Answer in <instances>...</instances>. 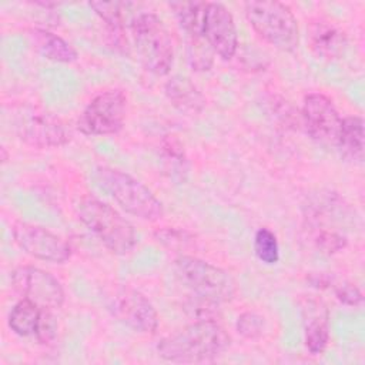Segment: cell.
Masks as SVG:
<instances>
[{
	"label": "cell",
	"instance_id": "cell-20",
	"mask_svg": "<svg viewBox=\"0 0 365 365\" xmlns=\"http://www.w3.org/2000/svg\"><path fill=\"white\" fill-rule=\"evenodd\" d=\"M207 3L204 1H177L170 3L181 29L187 33L188 40L202 38V21Z\"/></svg>",
	"mask_w": 365,
	"mask_h": 365
},
{
	"label": "cell",
	"instance_id": "cell-24",
	"mask_svg": "<svg viewBox=\"0 0 365 365\" xmlns=\"http://www.w3.org/2000/svg\"><path fill=\"white\" fill-rule=\"evenodd\" d=\"M312 242L321 252L335 254L346 247L348 238L341 231L334 228H315Z\"/></svg>",
	"mask_w": 365,
	"mask_h": 365
},
{
	"label": "cell",
	"instance_id": "cell-9",
	"mask_svg": "<svg viewBox=\"0 0 365 365\" xmlns=\"http://www.w3.org/2000/svg\"><path fill=\"white\" fill-rule=\"evenodd\" d=\"M302 123L312 140L322 145L336 147L342 118L331 98L322 93H309L304 97Z\"/></svg>",
	"mask_w": 365,
	"mask_h": 365
},
{
	"label": "cell",
	"instance_id": "cell-17",
	"mask_svg": "<svg viewBox=\"0 0 365 365\" xmlns=\"http://www.w3.org/2000/svg\"><path fill=\"white\" fill-rule=\"evenodd\" d=\"M27 37L34 50L44 58L58 63H73L78 57L76 48L68 41L46 29H30Z\"/></svg>",
	"mask_w": 365,
	"mask_h": 365
},
{
	"label": "cell",
	"instance_id": "cell-11",
	"mask_svg": "<svg viewBox=\"0 0 365 365\" xmlns=\"http://www.w3.org/2000/svg\"><path fill=\"white\" fill-rule=\"evenodd\" d=\"M13 238L26 254L41 261L63 264L71 255L67 241L40 225L16 222L13 225Z\"/></svg>",
	"mask_w": 365,
	"mask_h": 365
},
{
	"label": "cell",
	"instance_id": "cell-25",
	"mask_svg": "<svg viewBox=\"0 0 365 365\" xmlns=\"http://www.w3.org/2000/svg\"><path fill=\"white\" fill-rule=\"evenodd\" d=\"M235 328L242 338L251 341L258 339L265 329V319L262 315L254 311H247L238 317Z\"/></svg>",
	"mask_w": 365,
	"mask_h": 365
},
{
	"label": "cell",
	"instance_id": "cell-23",
	"mask_svg": "<svg viewBox=\"0 0 365 365\" xmlns=\"http://www.w3.org/2000/svg\"><path fill=\"white\" fill-rule=\"evenodd\" d=\"M220 305L212 299L190 294L184 301V311L194 321H217L221 317Z\"/></svg>",
	"mask_w": 365,
	"mask_h": 365
},
{
	"label": "cell",
	"instance_id": "cell-12",
	"mask_svg": "<svg viewBox=\"0 0 365 365\" xmlns=\"http://www.w3.org/2000/svg\"><path fill=\"white\" fill-rule=\"evenodd\" d=\"M202 36L211 50L222 60L237 53L238 36L231 11L221 3H207L202 21Z\"/></svg>",
	"mask_w": 365,
	"mask_h": 365
},
{
	"label": "cell",
	"instance_id": "cell-22",
	"mask_svg": "<svg viewBox=\"0 0 365 365\" xmlns=\"http://www.w3.org/2000/svg\"><path fill=\"white\" fill-rule=\"evenodd\" d=\"M254 252H255L257 258L267 265H272V264L278 262L279 245H278V240H277L275 234L271 230L262 227L255 232Z\"/></svg>",
	"mask_w": 365,
	"mask_h": 365
},
{
	"label": "cell",
	"instance_id": "cell-19",
	"mask_svg": "<svg viewBox=\"0 0 365 365\" xmlns=\"http://www.w3.org/2000/svg\"><path fill=\"white\" fill-rule=\"evenodd\" d=\"M43 309L30 299H20L9 314L10 329L20 336L36 335Z\"/></svg>",
	"mask_w": 365,
	"mask_h": 365
},
{
	"label": "cell",
	"instance_id": "cell-13",
	"mask_svg": "<svg viewBox=\"0 0 365 365\" xmlns=\"http://www.w3.org/2000/svg\"><path fill=\"white\" fill-rule=\"evenodd\" d=\"M19 137L27 145L43 150L67 144L71 133L61 118L48 113H37L19 125Z\"/></svg>",
	"mask_w": 365,
	"mask_h": 365
},
{
	"label": "cell",
	"instance_id": "cell-10",
	"mask_svg": "<svg viewBox=\"0 0 365 365\" xmlns=\"http://www.w3.org/2000/svg\"><path fill=\"white\" fill-rule=\"evenodd\" d=\"M113 315L140 334H154L158 327V314L150 299L140 291L121 287L110 297L108 304Z\"/></svg>",
	"mask_w": 365,
	"mask_h": 365
},
{
	"label": "cell",
	"instance_id": "cell-21",
	"mask_svg": "<svg viewBox=\"0 0 365 365\" xmlns=\"http://www.w3.org/2000/svg\"><path fill=\"white\" fill-rule=\"evenodd\" d=\"M90 7L100 16V19L107 24L114 43L117 47L123 50L127 48L124 46V9H127L128 3L120 1H90Z\"/></svg>",
	"mask_w": 365,
	"mask_h": 365
},
{
	"label": "cell",
	"instance_id": "cell-8",
	"mask_svg": "<svg viewBox=\"0 0 365 365\" xmlns=\"http://www.w3.org/2000/svg\"><path fill=\"white\" fill-rule=\"evenodd\" d=\"M11 287L23 298L44 309H58L64 302V289L50 272L31 265H21L11 271Z\"/></svg>",
	"mask_w": 365,
	"mask_h": 365
},
{
	"label": "cell",
	"instance_id": "cell-7",
	"mask_svg": "<svg viewBox=\"0 0 365 365\" xmlns=\"http://www.w3.org/2000/svg\"><path fill=\"white\" fill-rule=\"evenodd\" d=\"M127 96L123 90L113 88L97 94L78 117L77 128L84 135L117 134L125 121Z\"/></svg>",
	"mask_w": 365,
	"mask_h": 365
},
{
	"label": "cell",
	"instance_id": "cell-16",
	"mask_svg": "<svg viewBox=\"0 0 365 365\" xmlns=\"http://www.w3.org/2000/svg\"><path fill=\"white\" fill-rule=\"evenodd\" d=\"M168 101L187 115H197L202 111L205 100L192 81L182 76H173L164 86Z\"/></svg>",
	"mask_w": 365,
	"mask_h": 365
},
{
	"label": "cell",
	"instance_id": "cell-28",
	"mask_svg": "<svg viewBox=\"0 0 365 365\" xmlns=\"http://www.w3.org/2000/svg\"><path fill=\"white\" fill-rule=\"evenodd\" d=\"M154 235L158 242H161L163 245H165L171 250H184L188 245H191L194 241V235L182 228L167 227V228L155 231Z\"/></svg>",
	"mask_w": 365,
	"mask_h": 365
},
{
	"label": "cell",
	"instance_id": "cell-4",
	"mask_svg": "<svg viewBox=\"0 0 365 365\" xmlns=\"http://www.w3.org/2000/svg\"><path fill=\"white\" fill-rule=\"evenodd\" d=\"M244 10L251 27L267 43L288 53L298 47V21L289 6L281 1L251 0L244 4Z\"/></svg>",
	"mask_w": 365,
	"mask_h": 365
},
{
	"label": "cell",
	"instance_id": "cell-15",
	"mask_svg": "<svg viewBox=\"0 0 365 365\" xmlns=\"http://www.w3.org/2000/svg\"><path fill=\"white\" fill-rule=\"evenodd\" d=\"M304 339L305 346L312 355L324 352L329 341L328 311L315 299L307 301L304 307Z\"/></svg>",
	"mask_w": 365,
	"mask_h": 365
},
{
	"label": "cell",
	"instance_id": "cell-26",
	"mask_svg": "<svg viewBox=\"0 0 365 365\" xmlns=\"http://www.w3.org/2000/svg\"><path fill=\"white\" fill-rule=\"evenodd\" d=\"M214 51L205 41V38H191L188 40V57L190 63L195 70H210L212 64Z\"/></svg>",
	"mask_w": 365,
	"mask_h": 365
},
{
	"label": "cell",
	"instance_id": "cell-5",
	"mask_svg": "<svg viewBox=\"0 0 365 365\" xmlns=\"http://www.w3.org/2000/svg\"><path fill=\"white\" fill-rule=\"evenodd\" d=\"M131 34L144 68L165 76L173 66L174 48L164 21L155 13H140L131 20Z\"/></svg>",
	"mask_w": 365,
	"mask_h": 365
},
{
	"label": "cell",
	"instance_id": "cell-1",
	"mask_svg": "<svg viewBox=\"0 0 365 365\" xmlns=\"http://www.w3.org/2000/svg\"><path fill=\"white\" fill-rule=\"evenodd\" d=\"M230 345V335L217 321H194L163 338L157 352L170 362L197 364L221 356Z\"/></svg>",
	"mask_w": 365,
	"mask_h": 365
},
{
	"label": "cell",
	"instance_id": "cell-14",
	"mask_svg": "<svg viewBox=\"0 0 365 365\" xmlns=\"http://www.w3.org/2000/svg\"><path fill=\"white\" fill-rule=\"evenodd\" d=\"M308 37L312 51L327 60L339 58L348 46L346 34L336 24L327 20L312 23Z\"/></svg>",
	"mask_w": 365,
	"mask_h": 365
},
{
	"label": "cell",
	"instance_id": "cell-3",
	"mask_svg": "<svg viewBox=\"0 0 365 365\" xmlns=\"http://www.w3.org/2000/svg\"><path fill=\"white\" fill-rule=\"evenodd\" d=\"M93 177L97 185L131 215L144 221H158L164 215L163 202L147 185L130 174L100 165L94 168Z\"/></svg>",
	"mask_w": 365,
	"mask_h": 365
},
{
	"label": "cell",
	"instance_id": "cell-18",
	"mask_svg": "<svg viewBox=\"0 0 365 365\" xmlns=\"http://www.w3.org/2000/svg\"><path fill=\"white\" fill-rule=\"evenodd\" d=\"M364 145V120L359 115H349L342 118L336 144L342 155L354 163H362Z\"/></svg>",
	"mask_w": 365,
	"mask_h": 365
},
{
	"label": "cell",
	"instance_id": "cell-6",
	"mask_svg": "<svg viewBox=\"0 0 365 365\" xmlns=\"http://www.w3.org/2000/svg\"><path fill=\"white\" fill-rule=\"evenodd\" d=\"M177 278L191 291V294L225 304L237 294L235 281L222 268L191 255H180L174 261Z\"/></svg>",
	"mask_w": 365,
	"mask_h": 365
},
{
	"label": "cell",
	"instance_id": "cell-30",
	"mask_svg": "<svg viewBox=\"0 0 365 365\" xmlns=\"http://www.w3.org/2000/svg\"><path fill=\"white\" fill-rule=\"evenodd\" d=\"M57 328H58V324H57L54 315L51 314V311L50 309H43L40 324H38V328H37V332H36L34 336L40 342L48 344L56 338Z\"/></svg>",
	"mask_w": 365,
	"mask_h": 365
},
{
	"label": "cell",
	"instance_id": "cell-29",
	"mask_svg": "<svg viewBox=\"0 0 365 365\" xmlns=\"http://www.w3.org/2000/svg\"><path fill=\"white\" fill-rule=\"evenodd\" d=\"M334 292H335V297L338 301H341L342 304L345 305H349V307H358L362 304V292L359 291V288L349 282V281H338L334 278L332 284H331Z\"/></svg>",
	"mask_w": 365,
	"mask_h": 365
},
{
	"label": "cell",
	"instance_id": "cell-2",
	"mask_svg": "<svg viewBox=\"0 0 365 365\" xmlns=\"http://www.w3.org/2000/svg\"><path fill=\"white\" fill-rule=\"evenodd\" d=\"M74 211L78 220L114 254L130 252L135 245V231L111 205L101 200L83 195L74 202Z\"/></svg>",
	"mask_w": 365,
	"mask_h": 365
},
{
	"label": "cell",
	"instance_id": "cell-27",
	"mask_svg": "<svg viewBox=\"0 0 365 365\" xmlns=\"http://www.w3.org/2000/svg\"><path fill=\"white\" fill-rule=\"evenodd\" d=\"M161 151H163V157L167 164V168L170 171H174L177 168L178 174H181V171L185 170L184 148L177 138H174L173 135L164 138L161 143Z\"/></svg>",
	"mask_w": 365,
	"mask_h": 365
}]
</instances>
